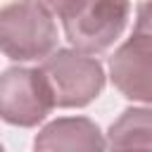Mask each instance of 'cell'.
I'll return each mask as SVG.
<instances>
[{"label":"cell","mask_w":152,"mask_h":152,"mask_svg":"<svg viewBox=\"0 0 152 152\" xmlns=\"http://www.w3.org/2000/svg\"><path fill=\"white\" fill-rule=\"evenodd\" d=\"M36 152H104V138L86 116H64L48 124L33 140Z\"/></svg>","instance_id":"8992f818"},{"label":"cell","mask_w":152,"mask_h":152,"mask_svg":"<svg viewBox=\"0 0 152 152\" xmlns=\"http://www.w3.org/2000/svg\"><path fill=\"white\" fill-rule=\"evenodd\" d=\"M147 12H150V5H142L138 28L109 59V71H112L114 86L128 100H140V102H150V93H152V88H150L152 31L147 26Z\"/></svg>","instance_id":"5b68a950"},{"label":"cell","mask_w":152,"mask_h":152,"mask_svg":"<svg viewBox=\"0 0 152 152\" xmlns=\"http://www.w3.org/2000/svg\"><path fill=\"white\" fill-rule=\"evenodd\" d=\"M55 107H86L104 88V71L95 57L76 50H55L40 64Z\"/></svg>","instance_id":"3957f363"},{"label":"cell","mask_w":152,"mask_h":152,"mask_svg":"<svg viewBox=\"0 0 152 152\" xmlns=\"http://www.w3.org/2000/svg\"><path fill=\"white\" fill-rule=\"evenodd\" d=\"M55 109L52 90L40 69L12 66L0 74V119L12 126H36Z\"/></svg>","instance_id":"277c9868"},{"label":"cell","mask_w":152,"mask_h":152,"mask_svg":"<svg viewBox=\"0 0 152 152\" xmlns=\"http://www.w3.org/2000/svg\"><path fill=\"white\" fill-rule=\"evenodd\" d=\"M57 48V21L48 2L0 7V52L17 62L45 59Z\"/></svg>","instance_id":"7a4b0ae2"},{"label":"cell","mask_w":152,"mask_h":152,"mask_svg":"<svg viewBox=\"0 0 152 152\" xmlns=\"http://www.w3.org/2000/svg\"><path fill=\"white\" fill-rule=\"evenodd\" d=\"M0 152H5V147H2V145H0Z\"/></svg>","instance_id":"52a82bcc"},{"label":"cell","mask_w":152,"mask_h":152,"mask_svg":"<svg viewBox=\"0 0 152 152\" xmlns=\"http://www.w3.org/2000/svg\"><path fill=\"white\" fill-rule=\"evenodd\" d=\"M52 14L59 17L66 40L81 55L104 52L124 33L131 5L112 0H74L52 2Z\"/></svg>","instance_id":"6da1fadb"}]
</instances>
